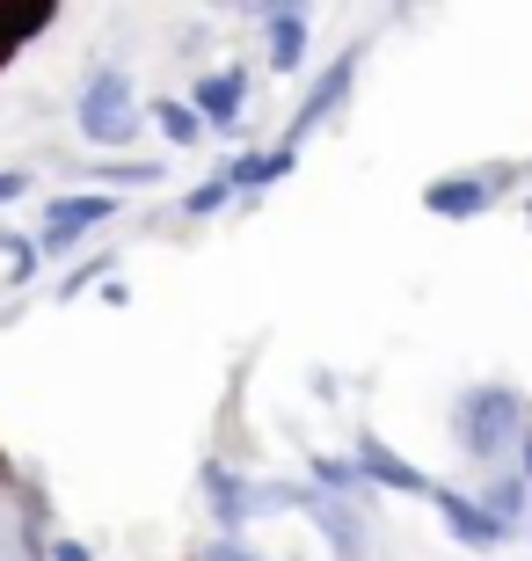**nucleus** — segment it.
Instances as JSON below:
<instances>
[{
  "label": "nucleus",
  "instance_id": "19",
  "mask_svg": "<svg viewBox=\"0 0 532 561\" xmlns=\"http://www.w3.org/2000/svg\"><path fill=\"white\" fill-rule=\"evenodd\" d=\"M0 561H15V547H8V533H0Z\"/></svg>",
  "mask_w": 532,
  "mask_h": 561
},
{
  "label": "nucleus",
  "instance_id": "17",
  "mask_svg": "<svg viewBox=\"0 0 532 561\" xmlns=\"http://www.w3.org/2000/svg\"><path fill=\"white\" fill-rule=\"evenodd\" d=\"M52 561H88V547L81 540H59V547H52Z\"/></svg>",
  "mask_w": 532,
  "mask_h": 561
},
{
  "label": "nucleus",
  "instance_id": "13",
  "mask_svg": "<svg viewBox=\"0 0 532 561\" xmlns=\"http://www.w3.org/2000/svg\"><path fill=\"white\" fill-rule=\"evenodd\" d=\"M314 481H321L328 496L343 503V489H350V481H358V474H350V459H321V453H314Z\"/></svg>",
  "mask_w": 532,
  "mask_h": 561
},
{
  "label": "nucleus",
  "instance_id": "10",
  "mask_svg": "<svg viewBox=\"0 0 532 561\" xmlns=\"http://www.w3.org/2000/svg\"><path fill=\"white\" fill-rule=\"evenodd\" d=\"M263 30H270V66L278 73H292L307 59V15L299 8H263Z\"/></svg>",
  "mask_w": 532,
  "mask_h": 561
},
{
  "label": "nucleus",
  "instance_id": "6",
  "mask_svg": "<svg viewBox=\"0 0 532 561\" xmlns=\"http://www.w3.org/2000/svg\"><path fill=\"white\" fill-rule=\"evenodd\" d=\"M496 190H503V175H445V183L423 190V205L438 219H482L496 205Z\"/></svg>",
  "mask_w": 532,
  "mask_h": 561
},
{
  "label": "nucleus",
  "instance_id": "7",
  "mask_svg": "<svg viewBox=\"0 0 532 561\" xmlns=\"http://www.w3.org/2000/svg\"><path fill=\"white\" fill-rule=\"evenodd\" d=\"M110 211H117V197H52V211H44V249H73L88 227H103Z\"/></svg>",
  "mask_w": 532,
  "mask_h": 561
},
{
  "label": "nucleus",
  "instance_id": "12",
  "mask_svg": "<svg viewBox=\"0 0 532 561\" xmlns=\"http://www.w3.org/2000/svg\"><path fill=\"white\" fill-rule=\"evenodd\" d=\"M154 117H161V131H168L176 146H197V131H205L190 103H154Z\"/></svg>",
  "mask_w": 532,
  "mask_h": 561
},
{
  "label": "nucleus",
  "instance_id": "3",
  "mask_svg": "<svg viewBox=\"0 0 532 561\" xmlns=\"http://www.w3.org/2000/svg\"><path fill=\"white\" fill-rule=\"evenodd\" d=\"M350 474L358 481H380V489H394V496H430V489H438V481L423 474V467H409V459L394 453L387 437H358V459H350Z\"/></svg>",
  "mask_w": 532,
  "mask_h": 561
},
{
  "label": "nucleus",
  "instance_id": "8",
  "mask_svg": "<svg viewBox=\"0 0 532 561\" xmlns=\"http://www.w3.org/2000/svg\"><path fill=\"white\" fill-rule=\"evenodd\" d=\"M241 95H248V73H241V66H226V73H205V81H197V110H205L197 125L234 131V125H241Z\"/></svg>",
  "mask_w": 532,
  "mask_h": 561
},
{
  "label": "nucleus",
  "instance_id": "1",
  "mask_svg": "<svg viewBox=\"0 0 532 561\" xmlns=\"http://www.w3.org/2000/svg\"><path fill=\"white\" fill-rule=\"evenodd\" d=\"M452 431H460V445H467V459H503L525 437V409H518L511 387H467L460 394V409H452Z\"/></svg>",
  "mask_w": 532,
  "mask_h": 561
},
{
  "label": "nucleus",
  "instance_id": "2",
  "mask_svg": "<svg viewBox=\"0 0 532 561\" xmlns=\"http://www.w3.org/2000/svg\"><path fill=\"white\" fill-rule=\"evenodd\" d=\"M139 131V110H132V81H124L117 66L110 73H95L88 81V95H81V139H95V146H124Z\"/></svg>",
  "mask_w": 532,
  "mask_h": 561
},
{
  "label": "nucleus",
  "instance_id": "9",
  "mask_svg": "<svg viewBox=\"0 0 532 561\" xmlns=\"http://www.w3.org/2000/svg\"><path fill=\"white\" fill-rule=\"evenodd\" d=\"M307 511H314V525H321V540L336 547V561H358V554H365V525L350 518V503H336V496H307Z\"/></svg>",
  "mask_w": 532,
  "mask_h": 561
},
{
  "label": "nucleus",
  "instance_id": "11",
  "mask_svg": "<svg viewBox=\"0 0 532 561\" xmlns=\"http://www.w3.org/2000/svg\"><path fill=\"white\" fill-rule=\"evenodd\" d=\"M285 168H292V153H285V146H270V153H241V161H226L219 183L226 190H270Z\"/></svg>",
  "mask_w": 532,
  "mask_h": 561
},
{
  "label": "nucleus",
  "instance_id": "14",
  "mask_svg": "<svg viewBox=\"0 0 532 561\" xmlns=\"http://www.w3.org/2000/svg\"><path fill=\"white\" fill-rule=\"evenodd\" d=\"M197 561H263V554H256L248 540H226V533H219V540H205V547H197Z\"/></svg>",
  "mask_w": 532,
  "mask_h": 561
},
{
  "label": "nucleus",
  "instance_id": "4",
  "mask_svg": "<svg viewBox=\"0 0 532 561\" xmlns=\"http://www.w3.org/2000/svg\"><path fill=\"white\" fill-rule=\"evenodd\" d=\"M358 51H365V44H350L343 59H336V66L321 73V81H314V95L299 103V117H292V131H285V153H299V139H307V131L321 125V117H336V103L350 95V73H358Z\"/></svg>",
  "mask_w": 532,
  "mask_h": 561
},
{
  "label": "nucleus",
  "instance_id": "16",
  "mask_svg": "<svg viewBox=\"0 0 532 561\" xmlns=\"http://www.w3.org/2000/svg\"><path fill=\"white\" fill-rule=\"evenodd\" d=\"M518 481H525V489H532V431L518 437Z\"/></svg>",
  "mask_w": 532,
  "mask_h": 561
},
{
  "label": "nucleus",
  "instance_id": "5",
  "mask_svg": "<svg viewBox=\"0 0 532 561\" xmlns=\"http://www.w3.org/2000/svg\"><path fill=\"white\" fill-rule=\"evenodd\" d=\"M430 503L445 511V533L460 547H503V540H511V525H496L489 511H482L474 496H460V489H430Z\"/></svg>",
  "mask_w": 532,
  "mask_h": 561
},
{
  "label": "nucleus",
  "instance_id": "15",
  "mask_svg": "<svg viewBox=\"0 0 532 561\" xmlns=\"http://www.w3.org/2000/svg\"><path fill=\"white\" fill-rule=\"evenodd\" d=\"M226 197H234V190H226L219 175H212V183H197V190H190V219H205V211H219Z\"/></svg>",
  "mask_w": 532,
  "mask_h": 561
},
{
  "label": "nucleus",
  "instance_id": "18",
  "mask_svg": "<svg viewBox=\"0 0 532 561\" xmlns=\"http://www.w3.org/2000/svg\"><path fill=\"white\" fill-rule=\"evenodd\" d=\"M22 190H30V175H0V205H8V197H22Z\"/></svg>",
  "mask_w": 532,
  "mask_h": 561
}]
</instances>
